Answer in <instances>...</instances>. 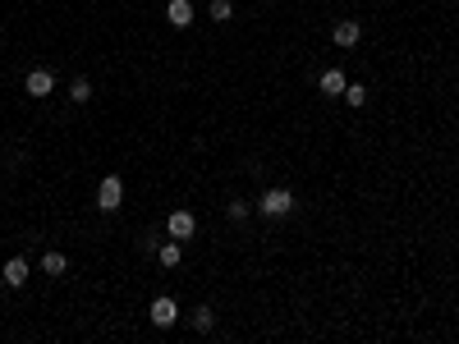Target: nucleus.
Here are the masks:
<instances>
[{"instance_id":"obj_1","label":"nucleus","mask_w":459,"mask_h":344,"mask_svg":"<svg viewBox=\"0 0 459 344\" xmlns=\"http://www.w3.org/2000/svg\"><path fill=\"white\" fill-rule=\"evenodd\" d=\"M258 211L262 216H289V211H294V193H289V189H267L258 198Z\"/></svg>"},{"instance_id":"obj_2","label":"nucleus","mask_w":459,"mask_h":344,"mask_svg":"<svg viewBox=\"0 0 459 344\" xmlns=\"http://www.w3.org/2000/svg\"><path fill=\"white\" fill-rule=\"evenodd\" d=\"M120 202H124V184H120V174H106L101 179V189H96V211H120Z\"/></svg>"},{"instance_id":"obj_3","label":"nucleus","mask_w":459,"mask_h":344,"mask_svg":"<svg viewBox=\"0 0 459 344\" xmlns=\"http://www.w3.org/2000/svg\"><path fill=\"white\" fill-rule=\"evenodd\" d=\"M165 234L179 243H189L193 234H198V221H193V211H170V221H165Z\"/></svg>"},{"instance_id":"obj_4","label":"nucleus","mask_w":459,"mask_h":344,"mask_svg":"<svg viewBox=\"0 0 459 344\" xmlns=\"http://www.w3.org/2000/svg\"><path fill=\"white\" fill-rule=\"evenodd\" d=\"M175 317H179V303L170 299V294H156L152 299V326H175Z\"/></svg>"},{"instance_id":"obj_5","label":"nucleus","mask_w":459,"mask_h":344,"mask_svg":"<svg viewBox=\"0 0 459 344\" xmlns=\"http://www.w3.org/2000/svg\"><path fill=\"white\" fill-rule=\"evenodd\" d=\"M23 92L37 96V101H42V96H51L55 92V74H51V69H33V74L23 78Z\"/></svg>"},{"instance_id":"obj_6","label":"nucleus","mask_w":459,"mask_h":344,"mask_svg":"<svg viewBox=\"0 0 459 344\" xmlns=\"http://www.w3.org/2000/svg\"><path fill=\"white\" fill-rule=\"evenodd\" d=\"M358 37H363V28H358V18H340V23L331 28V42H336L340 51H349V46H358Z\"/></svg>"},{"instance_id":"obj_7","label":"nucleus","mask_w":459,"mask_h":344,"mask_svg":"<svg viewBox=\"0 0 459 344\" xmlns=\"http://www.w3.org/2000/svg\"><path fill=\"white\" fill-rule=\"evenodd\" d=\"M165 23L170 28H193V5L189 0H170V5H165Z\"/></svg>"},{"instance_id":"obj_8","label":"nucleus","mask_w":459,"mask_h":344,"mask_svg":"<svg viewBox=\"0 0 459 344\" xmlns=\"http://www.w3.org/2000/svg\"><path fill=\"white\" fill-rule=\"evenodd\" d=\"M317 87H321V96H345V87H349V78L340 74V69H326V74L317 78Z\"/></svg>"},{"instance_id":"obj_9","label":"nucleus","mask_w":459,"mask_h":344,"mask_svg":"<svg viewBox=\"0 0 459 344\" xmlns=\"http://www.w3.org/2000/svg\"><path fill=\"white\" fill-rule=\"evenodd\" d=\"M28 275H33V267H28L23 257H9V262H5V284H9V289H18Z\"/></svg>"},{"instance_id":"obj_10","label":"nucleus","mask_w":459,"mask_h":344,"mask_svg":"<svg viewBox=\"0 0 459 344\" xmlns=\"http://www.w3.org/2000/svg\"><path fill=\"white\" fill-rule=\"evenodd\" d=\"M156 262H161V267H179V262H184V248H179V239L161 243V248H156Z\"/></svg>"},{"instance_id":"obj_11","label":"nucleus","mask_w":459,"mask_h":344,"mask_svg":"<svg viewBox=\"0 0 459 344\" xmlns=\"http://www.w3.org/2000/svg\"><path fill=\"white\" fill-rule=\"evenodd\" d=\"M42 271H46V275H65V271H70L65 253H42Z\"/></svg>"},{"instance_id":"obj_12","label":"nucleus","mask_w":459,"mask_h":344,"mask_svg":"<svg viewBox=\"0 0 459 344\" xmlns=\"http://www.w3.org/2000/svg\"><path fill=\"white\" fill-rule=\"evenodd\" d=\"M207 14L216 18V23H230V18H234V5H230V0H211V9H207Z\"/></svg>"},{"instance_id":"obj_13","label":"nucleus","mask_w":459,"mask_h":344,"mask_svg":"<svg viewBox=\"0 0 459 344\" xmlns=\"http://www.w3.org/2000/svg\"><path fill=\"white\" fill-rule=\"evenodd\" d=\"M70 96H74V101H78V106H83V101H87V96H92V83H87V78H83V74H78V78H74V83H70Z\"/></svg>"},{"instance_id":"obj_14","label":"nucleus","mask_w":459,"mask_h":344,"mask_svg":"<svg viewBox=\"0 0 459 344\" xmlns=\"http://www.w3.org/2000/svg\"><path fill=\"white\" fill-rule=\"evenodd\" d=\"M193 326H198L202 335H207V331L216 326V312H211V308H198V312H193Z\"/></svg>"},{"instance_id":"obj_15","label":"nucleus","mask_w":459,"mask_h":344,"mask_svg":"<svg viewBox=\"0 0 459 344\" xmlns=\"http://www.w3.org/2000/svg\"><path fill=\"white\" fill-rule=\"evenodd\" d=\"M345 101H349V106H367V87L349 83V87H345Z\"/></svg>"},{"instance_id":"obj_16","label":"nucleus","mask_w":459,"mask_h":344,"mask_svg":"<svg viewBox=\"0 0 459 344\" xmlns=\"http://www.w3.org/2000/svg\"><path fill=\"white\" fill-rule=\"evenodd\" d=\"M248 211H253V206H248V202H239V198H234V202H230V221H243V216H248Z\"/></svg>"}]
</instances>
